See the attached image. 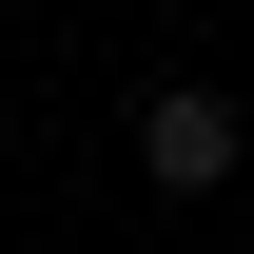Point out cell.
Wrapping results in <instances>:
<instances>
[{
    "instance_id": "obj_1",
    "label": "cell",
    "mask_w": 254,
    "mask_h": 254,
    "mask_svg": "<svg viewBox=\"0 0 254 254\" xmlns=\"http://www.w3.org/2000/svg\"><path fill=\"white\" fill-rule=\"evenodd\" d=\"M137 176H157V195H215V176H235V98H215V78H176L157 118H137Z\"/></svg>"
}]
</instances>
